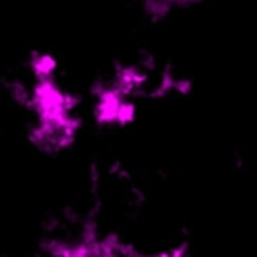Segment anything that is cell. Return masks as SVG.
<instances>
[{
	"label": "cell",
	"mask_w": 257,
	"mask_h": 257,
	"mask_svg": "<svg viewBox=\"0 0 257 257\" xmlns=\"http://www.w3.org/2000/svg\"><path fill=\"white\" fill-rule=\"evenodd\" d=\"M14 98L32 114L28 141L42 153L54 155L74 145L80 131L76 98L58 84L56 76L32 78V84L16 86Z\"/></svg>",
	"instance_id": "1"
},
{
	"label": "cell",
	"mask_w": 257,
	"mask_h": 257,
	"mask_svg": "<svg viewBox=\"0 0 257 257\" xmlns=\"http://www.w3.org/2000/svg\"><path fill=\"white\" fill-rule=\"evenodd\" d=\"M128 249L114 235H96L84 229L72 239H50L38 249V257H122Z\"/></svg>",
	"instance_id": "2"
},
{
	"label": "cell",
	"mask_w": 257,
	"mask_h": 257,
	"mask_svg": "<svg viewBox=\"0 0 257 257\" xmlns=\"http://www.w3.org/2000/svg\"><path fill=\"white\" fill-rule=\"evenodd\" d=\"M94 120L106 126H126L137 116V104L133 96L120 92L116 86L102 82L94 86Z\"/></svg>",
	"instance_id": "3"
},
{
	"label": "cell",
	"mask_w": 257,
	"mask_h": 257,
	"mask_svg": "<svg viewBox=\"0 0 257 257\" xmlns=\"http://www.w3.org/2000/svg\"><path fill=\"white\" fill-rule=\"evenodd\" d=\"M110 84L116 86L120 92L135 96L145 84H147V70L141 68L139 64H124L118 66L114 76L110 78Z\"/></svg>",
	"instance_id": "4"
},
{
	"label": "cell",
	"mask_w": 257,
	"mask_h": 257,
	"mask_svg": "<svg viewBox=\"0 0 257 257\" xmlns=\"http://www.w3.org/2000/svg\"><path fill=\"white\" fill-rule=\"evenodd\" d=\"M28 70L32 78H42V76H56L58 62L50 52H32L28 58Z\"/></svg>",
	"instance_id": "5"
},
{
	"label": "cell",
	"mask_w": 257,
	"mask_h": 257,
	"mask_svg": "<svg viewBox=\"0 0 257 257\" xmlns=\"http://www.w3.org/2000/svg\"><path fill=\"white\" fill-rule=\"evenodd\" d=\"M143 12L151 20H165L173 12H177V0H141Z\"/></svg>",
	"instance_id": "6"
},
{
	"label": "cell",
	"mask_w": 257,
	"mask_h": 257,
	"mask_svg": "<svg viewBox=\"0 0 257 257\" xmlns=\"http://www.w3.org/2000/svg\"><path fill=\"white\" fill-rule=\"evenodd\" d=\"M137 257H189L187 255V245L175 247V249H167L161 253H153V255H137Z\"/></svg>",
	"instance_id": "7"
},
{
	"label": "cell",
	"mask_w": 257,
	"mask_h": 257,
	"mask_svg": "<svg viewBox=\"0 0 257 257\" xmlns=\"http://www.w3.org/2000/svg\"><path fill=\"white\" fill-rule=\"evenodd\" d=\"M207 0H177V8L183 10V8H193V6H199Z\"/></svg>",
	"instance_id": "8"
}]
</instances>
